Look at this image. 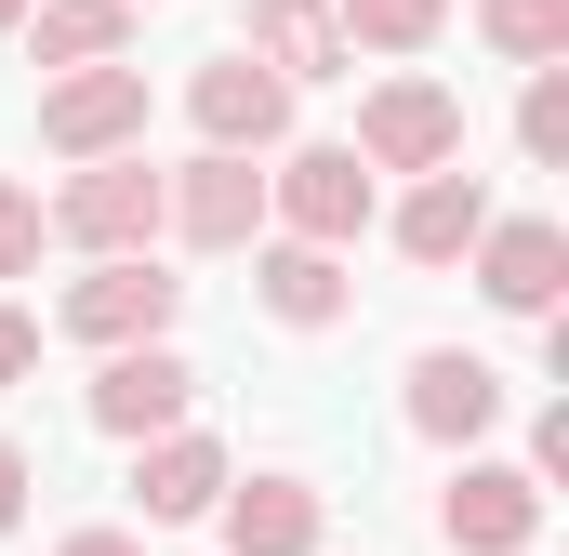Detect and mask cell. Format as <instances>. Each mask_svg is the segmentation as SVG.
<instances>
[{"instance_id":"cell-1","label":"cell","mask_w":569,"mask_h":556,"mask_svg":"<svg viewBox=\"0 0 569 556\" xmlns=\"http://www.w3.org/2000/svg\"><path fill=\"white\" fill-rule=\"evenodd\" d=\"M159 239H186V252H252V239H266V172H252V146H199L186 172H159Z\"/></svg>"},{"instance_id":"cell-2","label":"cell","mask_w":569,"mask_h":556,"mask_svg":"<svg viewBox=\"0 0 569 556\" xmlns=\"http://www.w3.org/2000/svg\"><path fill=\"white\" fill-rule=\"evenodd\" d=\"M53 239H80V252H159V172H146V146L67 159V186H53Z\"/></svg>"},{"instance_id":"cell-3","label":"cell","mask_w":569,"mask_h":556,"mask_svg":"<svg viewBox=\"0 0 569 556\" xmlns=\"http://www.w3.org/2000/svg\"><path fill=\"white\" fill-rule=\"evenodd\" d=\"M172 305H186V278H159V252H93V278H67L53 331L107 358V345H159V331H172Z\"/></svg>"},{"instance_id":"cell-4","label":"cell","mask_w":569,"mask_h":556,"mask_svg":"<svg viewBox=\"0 0 569 556\" xmlns=\"http://www.w3.org/2000/svg\"><path fill=\"white\" fill-rule=\"evenodd\" d=\"M266 226L279 239H318V252L371 239V159L358 146H291L279 172H266Z\"/></svg>"},{"instance_id":"cell-5","label":"cell","mask_w":569,"mask_h":556,"mask_svg":"<svg viewBox=\"0 0 569 556\" xmlns=\"http://www.w3.org/2000/svg\"><path fill=\"white\" fill-rule=\"evenodd\" d=\"M437 544H450V556H530V544H543V477L463 450V477L437 490Z\"/></svg>"},{"instance_id":"cell-6","label":"cell","mask_w":569,"mask_h":556,"mask_svg":"<svg viewBox=\"0 0 569 556\" xmlns=\"http://www.w3.org/2000/svg\"><path fill=\"white\" fill-rule=\"evenodd\" d=\"M40 146L53 159H107V146H146V67H53L40 93Z\"/></svg>"},{"instance_id":"cell-7","label":"cell","mask_w":569,"mask_h":556,"mask_svg":"<svg viewBox=\"0 0 569 556\" xmlns=\"http://www.w3.org/2000/svg\"><path fill=\"white\" fill-rule=\"evenodd\" d=\"M186 120H199V146H291V80L266 67V53H212V67H186Z\"/></svg>"},{"instance_id":"cell-8","label":"cell","mask_w":569,"mask_h":556,"mask_svg":"<svg viewBox=\"0 0 569 556\" xmlns=\"http://www.w3.org/2000/svg\"><path fill=\"white\" fill-rule=\"evenodd\" d=\"M358 159H371V172H437V159H463V93H450V80H371Z\"/></svg>"},{"instance_id":"cell-9","label":"cell","mask_w":569,"mask_h":556,"mask_svg":"<svg viewBox=\"0 0 569 556\" xmlns=\"http://www.w3.org/2000/svg\"><path fill=\"white\" fill-rule=\"evenodd\" d=\"M398 411H411V437H437V450H477V437L503 424V371H490L477 345H425L411 385H398Z\"/></svg>"},{"instance_id":"cell-10","label":"cell","mask_w":569,"mask_h":556,"mask_svg":"<svg viewBox=\"0 0 569 556\" xmlns=\"http://www.w3.org/2000/svg\"><path fill=\"white\" fill-rule=\"evenodd\" d=\"M463 266H477V291H490L503 318H557V291H569V239L543 226V212H490Z\"/></svg>"},{"instance_id":"cell-11","label":"cell","mask_w":569,"mask_h":556,"mask_svg":"<svg viewBox=\"0 0 569 556\" xmlns=\"http://www.w3.org/2000/svg\"><path fill=\"white\" fill-rule=\"evenodd\" d=\"M186 398H199V371L172 358V331L159 345H107V371H93V437H159V424H186Z\"/></svg>"},{"instance_id":"cell-12","label":"cell","mask_w":569,"mask_h":556,"mask_svg":"<svg viewBox=\"0 0 569 556\" xmlns=\"http://www.w3.org/2000/svg\"><path fill=\"white\" fill-rule=\"evenodd\" d=\"M226 556H318L331 544V504H318V477H291V464H266V477H226Z\"/></svg>"},{"instance_id":"cell-13","label":"cell","mask_w":569,"mask_h":556,"mask_svg":"<svg viewBox=\"0 0 569 556\" xmlns=\"http://www.w3.org/2000/svg\"><path fill=\"white\" fill-rule=\"evenodd\" d=\"M226 437H199V424H159V437H133V504L146 530H186V517H212L226 504Z\"/></svg>"},{"instance_id":"cell-14","label":"cell","mask_w":569,"mask_h":556,"mask_svg":"<svg viewBox=\"0 0 569 556\" xmlns=\"http://www.w3.org/2000/svg\"><path fill=\"white\" fill-rule=\"evenodd\" d=\"M252 305L279 331H331L358 305V278H345V252H318V239H252Z\"/></svg>"},{"instance_id":"cell-15","label":"cell","mask_w":569,"mask_h":556,"mask_svg":"<svg viewBox=\"0 0 569 556\" xmlns=\"http://www.w3.org/2000/svg\"><path fill=\"white\" fill-rule=\"evenodd\" d=\"M477 226H490V186H477L463 159L411 172V199H398V252H411V266H463V252H477Z\"/></svg>"},{"instance_id":"cell-16","label":"cell","mask_w":569,"mask_h":556,"mask_svg":"<svg viewBox=\"0 0 569 556\" xmlns=\"http://www.w3.org/2000/svg\"><path fill=\"white\" fill-rule=\"evenodd\" d=\"M239 53H266L291 93H305V80H345V27H331V0H252V13H239Z\"/></svg>"},{"instance_id":"cell-17","label":"cell","mask_w":569,"mask_h":556,"mask_svg":"<svg viewBox=\"0 0 569 556\" xmlns=\"http://www.w3.org/2000/svg\"><path fill=\"white\" fill-rule=\"evenodd\" d=\"M13 40L40 67H107V53H133V0H27Z\"/></svg>"},{"instance_id":"cell-18","label":"cell","mask_w":569,"mask_h":556,"mask_svg":"<svg viewBox=\"0 0 569 556\" xmlns=\"http://www.w3.org/2000/svg\"><path fill=\"white\" fill-rule=\"evenodd\" d=\"M331 27H345V53H425L450 0H331Z\"/></svg>"},{"instance_id":"cell-19","label":"cell","mask_w":569,"mask_h":556,"mask_svg":"<svg viewBox=\"0 0 569 556\" xmlns=\"http://www.w3.org/2000/svg\"><path fill=\"white\" fill-rule=\"evenodd\" d=\"M477 40L503 67H557L569 53V0H477Z\"/></svg>"},{"instance_id":"cell-20","label":"cell","mask_w":569,"mask_h":556,"mask_svg":"<svg viewBox=\"0 0 569 556\" xmlns=\"http://www.w3.org/2000/svg\"><path fill=\"white\" fill-rule=\"evenodd\" d=\"M517 146H530L543 172L569 159V53H557V67H530V93H517Z\"/></svg>"},{"instance_id":"cell-21","label":"cell","mask_w":569,"mask_h":556,"mask_svg":"<svg viewBox=\"0 0 569 556\" xmlns=\"http://www.w3.org/2000/svg\"><path fill=\"white\" fill-rule=\"evenodd\" d=\"M40 239H53V212H40L27 186H0V278H27V266H40Z\"/></svg>"},{"instance_id":"cell-22","label":"cell","mask_w":569,"mask_h":556,"mask_svg":"<svg viewBox=\"0 0 569 556\" xmlns=\"http://www.w3.org/2000/svg\"><path fill=\"white\" fill-rule=\"evenodd\" d=\"M27 371H40V318H27V305H0V385H27Z\"/></svg>"},{"instance_id":"cell-23","label":"cell","mask_w":569,"mask_h":556,"mask_svg":"<svg viewBox=\"0 0 569 556\" xmlns=\"http://www.w3.org/2000/svg\"><path fill=\"white\" fill-rule=\"evenodd\" d=\"M530 477H543V490L569 477V411H543V424H530Z\"/></svg>"},{"instance_id":"cell-24","label":"cell","mask_w":569,"mask_h":556,"mask_svg":"<svg viewBox=\"0 0 569 556\" xmlns=\"http://www.w3.org/2000/svg\"><path fill=\"white\" fill-rule=\"evenodd\" d=\"M27 490H40V464H27V450H13V437H0V530H13V517H27Z\"/></svg>"},{"instance_id":"cell-25","label":"cell","mask_w":569,"mask_h":556,"mask_svg":"<svg viewBox=\"0 0 569 556\" xmlns=\"http://www.w3.org/2000/svg\"><path fill=\"white\" fill-rule=\"evenodd\" d=\"M53 556H146V544H133V530H67Z\"/></svg>"},{"instance_id":"cell-26","label":"cell","mask_w":569,"mask_h":556,"mask_svg":"<svg viewBox=\"0 0 569 556\" xmlns=\"http://www.w3.org/2000/svg\"><path fill=\"white\" fill-rule=\"evenodd\" d=\"M13 13H27V0H0V40H13Z\"/></svg>"},{"instance_id":"cell-27","label":"cell","mask_w":569,"mask_h":556,"mask_svg":"<svg viewBox=\"0 0 569 556\" xmlns=\"http://www.w3.org/2000/svg\"><path fill=\"white\" fill-rule=\"evenodd\" d=\"M133 13H146V0H133Z\"/></svg>"}]
</instances>
